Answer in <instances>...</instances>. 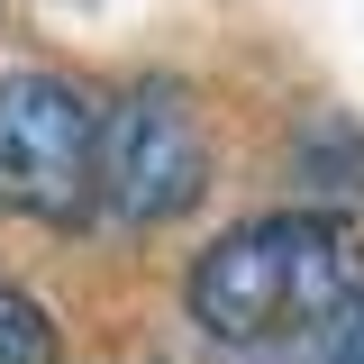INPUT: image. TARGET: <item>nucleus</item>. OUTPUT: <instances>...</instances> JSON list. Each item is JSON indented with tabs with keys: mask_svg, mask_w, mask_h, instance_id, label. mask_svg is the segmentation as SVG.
<instances>
[{
	"mask_svg": "<svg viewBox=\"0 0 364 364\" xmlns=\"http://www.w3.org/2000/svg\"><path fill=\"white\" fill-rule=\"evenodd\" d=\"M328 364H364V310L337 328V346H328Z\"/></svg>",
	"mask_w": 364,
	"mask_h": 364,
	"instance_id": "39448f33",
	"label": "nucleus"
},
{
	"mask_svg": "<svg viewBox=\"0 0 364 364\" xmlns=\"http://www.w3.org/2000/svg\"><path fill=\"white\" fill-rule=\"evenodd\" d=\"M210 191V136H200V109L191 91L146 73L128 82L109 109H100V173H91V200L128 228L182 219L191 200Z\"/></svg>",
	"mask_w": 364,
	"mask_h": 364,
	"instance_id": "f03ea898",
	"label": "nucleus"
},
{
	"mask_svg": "<svg viewBox=\"0 0 364 364\" xmlns=\"http://www.w3.org/2000/svg\"><path fill=\"white\" fill-rule=\"evenodd\" d=\"M0 364H64L55 318H46L28 291H9V282H0Z\"/></svg>",
	"mask_w": 364,
	"mask_h": 364,
	"instance_id": "20e7f679",
	"label": "nucleus"
},
{
	"mask_svg": "<svg viewBox=\"0 0 364 364\" xmlns=\"http://www.w3.org/2000/svg\"><path fill=\"white\" fill-rule=\"evenodd\" d=\"M100 173V100L64 73H0V210L82 219Z\"/></svg>",
	"mask_w": 364,
	"mask_h": 364,
	"instance_id": "7ed1b4c3",
	"label": "nucleus"
},
{
	"mask_svg": "<svg viewBox=\"0 0 364 364\" xmlns=\"http://www.w3.org/2000/svg\"><path fill=\"white\" fill-rule=\"evenodd\" d=\"M191 318L219 346H301L364 310V237L328 210H273L228 228L182 282Z\"/></svg>",
	"mask_w": 364,
	"mask_h": 364,
	"instance_id": "f257e3e1",
	"label": "nucleus"
}]
</instances>
